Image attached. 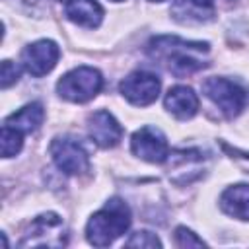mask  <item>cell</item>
Masks as SVG:
<instances>
[{
	"mask_svg": "<svg viewBox=\"0 0 249 249\" xmlns=\"http://www.w3.org/2000/svg\"><path fill=\"white\" fill-rule=\"evenodd\" d=\"M130 150L134 156H138L140 160L150 161V163H163L169 156V148H167V140H165L163 132L150 124L138 128L132 134Z\"/></svg>",
	"mask_w": 249,
	"mask_h": 249,
	"instance_id": "7",
	"label": "cell"
},
{
	"mask_svg": "<svg viewBox=\"0 0 249 249\" xmlns=\"http://www.w3.org/2000/svg\"><path fill=\"white\" fill-rule=\"evenodd\" d=\"M64 14L70 21L82 27H97L103 19V8L97 0H66Z\"/></svg>",
	"mask_w": 249,
	"mask_h": 249,
	"instance_id": "12",
	"label": "cell"
},
{
	"mask_svg": "<svg viewBox=\"0 0 249 249\" xmlns=\"http://www.w3.org/2000/svg\"><path fill=\"white\" fill-rule=\"evenodd\" d=\"M202 91L228 119L237 117L247 105L245 89L228 78H206Z\"/></svg>",
	"mask_w": 249,
	"mask_h": 249,
	"instance_id": "4",
	"label": "cell"
},
{
	"mask_svg": "<svg viewBox=\"0 0 249 249\" xmlns=\"http://www.w3.org/2000/svg\"><path fill=\"white\" fill-rule=\"evenodd\" d=\"M58 56H60L58 45L54 41H51V39H41V41H35L29 47L23 49L21 64L31 76L41 78V76L49 74L56 66Z\"/></svg>",
	"mask_w": 249,
	"mask_h": 249,
	"instance_id": "8",
	"label": "cell"
},
{
	"mask_svg": "<svg viewBox=\"0 0 249 249\" xmlns=\"http://www.w3.org/2000/svg\"><path fill=\"white\" fill-rule=\"evenodd\" d=\"M152 2H163V0H152Z\"/></svg>",
	"mask_w": 249,
	"mask_h": 249,
	"instance_id": "21",
	"label": "cell"
},
{
	"mask_svg": "<svg viewBox=\"0 0 249 249\" xmlns=\"http://www.w3.org/2000/svg\"><path fill=\"white\" fill-rule=\"evenodd\" d=\"M23 146V134L16 128L10 126H2V134H0V150H2V158H12L16 156Z\"/></svg>",
	"mask_w": 249,
	"mask_h": 249,
	"instance_id": "16",
	"label": "cell"
},
{
	"mask_svg": "<svg viewBox=\"0 0 249 249\" xmlns=\"http://www.w3.org/2000/svg\"><path fill=\"white\" fill-rule=\"evenodd\" d=\"M19 78V68L12 62V60H4L2 62V74H0V86L2 89H8L12 84H16Z\"/></svg>",
	"mask_w": 249,
	"mask_h": 249,
	"instance_id": "19",
	"label": "cell"
},
{
	"mask_svg": "<svg viewBox=\"0 0 249 249\" xmlns=\"http://www.w3.org/2000/svg\"><path fill=\"white\" fill-rule=\"evenodd\" d=\"M124 245H126V247H160L161 243H160V239H158L154 233H150V231H136V233H132L130 239H126Z\"/></svg>",
	"mask_w": 249,
	"mask_h": 249,
	"instance_id": "18",
	"label": "cell"
},
{
	"mask_svg": "<svg viewBox=\"0 0 249 249\" xmlns=\"http://www.w3.org/2000/svg\"><path fill=\"white\" fill-rule=\"evenodd\" d=\"M51 158L54 165L66 175H80L89 169L88 152L78 140L68 136H60L51 142Z\"/></svg>",
	"mask_w": 249,
	"mask_h": 249,
	"instance_id": "5",
	"label": "cell"
},
{
	"mask_svg": "<svg viewBox=\"0 0 249 249\" xmlns=\"http://www.w3.org/2000/svg\"><path fill=\"white\" fill-rule=\"evenodd\" d=\"M171 14L181 23H206L214 16L210 6H200L193 0H177Z\"/></svg>",
	"mask_w": 249,
	"mask_h": 249,
	"instance_id": "15",
	"label": "cell"
},
{
	"mask_svg": "<svg viewBox=\"0 0 249 249\" xmlns=\"http://www.w3.org/2000/svg\"><path fill=\"white\" fill-rule=\"evenodd\" d=\"M88 134L99 148H113L123 138V126L109 111L99 109L88 121Z\"/></svg>",
	"mask_w": 249,
	"mask_h": 249,
	"instance_id": "9",
	"label": "cell"
},
{
	"mask_svg": "<svg viewBox=\"0 0 249 249\" xmlns=\"http://www.w3.org/2000/svg\"><path fill=\"white\" fill-rule=\"evenodd\" d=\"M160 88H161L160 78L146 70H136L128 74L119 86L123 97L138 107H146L154 103L160 95Z\"/></svg>",
	"mask_w": 249,
	"mask_h": 249,
	"instance_id": "6",
	"label": "cell"
},
{
	"mask_svg": "<svg viewBox=\"0 0 249 249\" xmlns=\"http://www.w3.org/2000/svg\"><path fill=\"white\" fill-rule=\"evenodd\" d=\"M130 226V210L124 200L111 198L101 210H97L86 226V237L95 247H105L121 237Z\"/></svg>",
	"mask_w": 249,
	"mask_h": 249,
	"instance_id": "2",
	"label": "cell"
},
{
	"mask_svg": "<svg viewBox=\"0 0 249 249\" xmlns=\"http://www.w3.org/2000/svg\"><path fill=\"white\" fill-rule=\"evenodd\" d=\"M175 245L177 247H202L204 241L200 237H196L191 230H187L185 226H179L175 230Z\"/></svg>",
	"mask_w": 249,
	"mask_h": 249,
	"instance_id": "17",
	"label": "cell"
},
{
	"mask_svg": "<svg viewBox=\"0 0 249 249\" xmlns=\"http://www.w3.org/2000/svg\"><path fill=\"white\" fill-rule=\"evenodd\" d=\"M148 53L154 60H160V64H163L173 76L181 78L206 66L202 54L208 53V43L185 41L175 35H161L150 41Z\"/></svg>",
	"mask_w": 249,
	"mask_h": 249,
	"instance_id": "1",
	"label": "cell"
},
{
	"mask_svg": "<svg viewBox=\"0 0 249 249\" xmlns=\"http://www.w3.org/2000/svg\"><path fill=\"white\" fill-rule=\"evenodd\" d=\"M193 2H196V4H200V6H212L214 0H193Z\"/></svg>",
	"mask_w": 249,
	"mask_h": 249,
	"instance_id": "20",
	"label": "cell"
},
{
	"mask_svg": "<svg viewBox=\"0 0 249 249\" xmlns=\"http://www.w3.org/2000/svg\"><path fill=\"white\" fill-rule=\"evenodd\" d=\"M220 208L237 220H249V185L228 187L220 196Z\"/></svg>",
	"mask_w": 249,
	"mask_h": 249,
	"instance_id": "13",
	"label": "cell"
},
{
	"mask_svg": "<svg viewBox=\"0 0 249 249\" xmlns=\"http://www.w3.org/2000/svg\"><path fill=\"white\" fill-rule=\"evenodd\" d=\"M60 233H62V218L54 212H47L33 220L27 237L19 245L21 247H25V245H56L54 239H51V235L62 237Z\"/></svg>",
	"mask_w": 249,
	"mask_h": 249,
	"instance_id": "10",
	"label": "cell"
},
{
	"mask_svg": "<svg viewBox=\"0 0 249 249\" xmlns=\"http://www.w3.org/2000/svg\"><path fill=\"white\" fill-rule=\"evenodd\" d=\"M113 2H121V0H113Z\"/></svg>",
	"mask_w": 249,
	"mask_h": 249,
	"instance_id": "22",
	"label": "cell"
},
{
	"mask_svg": "<svg viewBox=\"0 0 249 249\" xmlns=\"http://www.w3.org/2000/svg\"><path fill=\"white\" fill-rule=\"evenodd\" d=\"M43 119H45L43 105L37 103V101H33V103H27L25 107L18 109L16 113H12V115L6 119L4 124L10 126V128L19 130L21 134H31V132H35V130L41 126Z\"/></svg>",
	"mask_w": 249,
	"mask_h": 249,
	"instance_id": "14",
	"label": "cell"
},
{
	"mask_svg": "<svg viewBox=\"0 0 249 249\" xmlns=\"http://www.w3.org/2000/svg\"><path fill=\"white\" fill-rule=\"evenodd\" d=\"M103 86V78L99 70L91 66H78L66 72L56 82V91L62 99L72 103H86L93 99Z\"/></svg>",
	"mask_w": 249,
	"mask_h": 249,
	"instance_id": "3",
	"label": "cell"
},
{
	"mask_svg": "<svg viewBox=\"0 0 249 249\" xmlns=\"http://www.w3.org/2000/svg\"><path fill=\"white\" fill-rule=\"evenodd\" d=\"M163 103H165V109L173 117H177L181 121L193 119L196 115V111H198V97L187 86H173V88H169Z\"/></svg>",
	"mask_w": 249,
	"mask_h": 249,
	"instance_id": "11",
	"label": "cell"
}]
</instances>
